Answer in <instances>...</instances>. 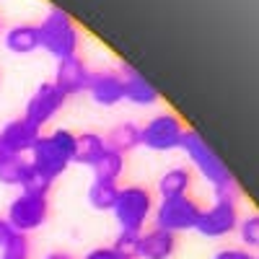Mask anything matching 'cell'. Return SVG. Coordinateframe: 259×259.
<instances>
[{
  "mask_svg": "<svg viewBox=\"0 0 259 259\" xmlns=\"http://www.w3.org/2000/svg\"><path fill=\"white\" fill-rule=\"evenodd\" d=\"M179 148L187 153L192 166L202 174V179L212 184L215 197H231V200L239 197V184H236L233 174L228 171V166L218 158V153L207 145V140L200 133H194V130H184V138H182Z\"/></svg>",
  "mask_w": 259,
  "mask_h": 259,
  "instance_id": "cell-1",
  "label": "cell"
},
{
  "mask_svg": "<svg viewBox=\"0 0 259 259\" xmlns=\"http://www.w3.org/2000/svg\"><path fill=\"white\" fill-rule=\"evenodd\" d=\"M75 143H78V135L70 133V130H55L50 135H41L36 140V145L31 148V168L39 171L41 177H47L50 182H55L65 168H68L75 158Z\"/></svg>",
  "mask_w": 259,
  "mask_h": 259,
  "instance_id": "cell-2",
  "label": "cell"
},
{
  "mask_svg": "<svg viewBox=\"0 0 259 259\" xmlns=\"http://www.w3.org/2000/svg\"><path fill=\"white\" fill-rule=\"evenodd\" d=\"M39 45L41 50H47L55 60H68L75 57L80 36H78V26L73 24V18L68 11H62L57 6H52L45 16V21L39 24Z\"/></svg>",
  "mask_w": 259,
  "mask_h": 259,
  "instance_id": "cell-3",
  "label": "cell"
},
{
  "mask_svg": "<svg viewBox=\"0 0 259 259\" xmlns=\"http://www.w3.org/2000/svg\"><path fill=\"white\" fill-rule=\"evenodd\" d=\"M112 212L119 223V231L143 233L145 221L150 218V212H153V197H150V192L145 187H138V184L124 187L117 194V202H114Z\"/></svg>",
  "mask_w": 259,
  "mask_h": 259,
  "instance_id": "cell-4",
  "label": "cell"
},
{
  "mask_svg": "<svg viewBox=\"0 0 259 259\" xmlns=\"http://www.w3.org/2000/svg\"><path fill=\"white\" fill-rule=\"evenodd\" d=\"M153 212H156V228H163L168 233H179V231H194L197 228L202 207L194 202L189 194H182V197L161 200Z\"/></svg>",
  "mask_w": 259,
  "mask_h": 259,
  "instance_id": "cell-5",
  "label": "cell"
},
{
  "mask_svg": "<svg viewBox=\"0 0 259 259\" xmlns=\"http://www.w3.org/2000/svg\"><path fill=\"white\" fill-rule=\"evenodd\" d=\"M184 138V124L177 114L171 112H161L156 117H150L145 127H140V145L166 153V150H174L182 145Z\"/></svg>",
  "mask_w": 259,
  "mask_h": 259,
  "instance_id": "cell-6",
  "label": "cell"
},
{
  "mask_svg": "<svg viewBox=\"0 0 259 259\" xmlns=\"http://www.w3.org/2000/svg\"><path fill=\"white\" fill-rule=\"evenodd\" d=\"M47 215H50V202H47V197H36V194L21 192L18 197L8 205L6 221L13 226V231L29 233V231H36V228L45 226V223H47Z\"/></svg>",
  "mask_w": 259,
  "mask_h": 259,
  "instance_id": "cell-7",
  "label": "cell"
},
{
  "mask_svg": "<svg viewBox=\"0 0 259 259\" xmlns=\"http://www.w3.org/2000/svg\"><path fill=\"white\" fill-rule=\"evenodd\" d=\"M239 228V207H236V200L231 197H215V202L200 212L197 228L202 236L207 239H221V236H228Z\"/></svg>",
  "mask_w": 259,
  "mask_h": 259,
  "instance_id": "cell-8",
  "label": "cell"
},
{
  "mask_svg": "<svg viewBox=\"0 0 259 259\" xmlns=\"http://www.w3.org/2000/svg\"><path fill=\"white\" fill-rule=\"evenodd\" d=\"M65 101H68V96H65L55 83H41L26 104L24 119H29L31 124H36L41 130L65 106Z\"/></svg>",
  "mask_w": 259,
  "mask_h": 259,
  "instance_id": "cell-9",
  "label": "cell"
},
{
  "mask_svg": "<svg viewBox=\"0 0 259 259\" xmlns=\"http://www.w3.org/2000/svg\"><path fill=\"white\" fill-rule=\"evenodd\" d=\"M39 138H41V130L36 124H31L29 119H24V117L8 122L3 130H0V145L6 148L8 156L31 153V148L36 145Z\"/></svg>",
  "mask_w": 259,
  "mask_h": 259,
  "instance_id": "cell-10",
  "label": "cell"
},
{
  "mask_svg": "<svg viewBox=\"0 0 259 259\" xmlns=\"http://www.w3.org/2000/svg\"><path fill=\"white\" fill-rule=\"evenodd\" d=\"M89 80H91V70L80 57H68V60H57V68H55V85L65 94V96H73V94H83L89 89Z\"/></svg>",
  "mask_w": 259,
  "mask_h": 259,
  "instance_id": "cell-11",
  "label": "cell"
},
{
  "mask_svg": "<svg viewBox=\"0 0 259 259\" xmlns=\"http://www.w3.org/2000/svg\"><path fill=\"white\" fill-rule=\"evenodd\" d=\"M91 99L99 106H114L119 101H124V85H122V75L114 70H96L91 73L89 89Z\"/></svg>",
  "mask_w": 259,
  "mask_h": 259,
  "instance_id": "cell-12",
  "label": "cell"
},
{
  "mask_svg": "<svg viewBox=\"0 0 259 259\" xmlns=\"http://www.w3.org/2000/svg\"><path fill=\"white\" fill-rule=\"evenodd\" d=\"M119 75H122V85H124V99L133 101L138 106H153L161 96L156 91V85L150 83L145 75H140L135 68L130 65H119Z\"/></svg>",
  "mask_w": 259,
  "mask_h": 259,
  "instance_id": "cell-13",
  "label": "cell"
},
{
  "mask_svg": "<svg viewBox=\"0 0 259 259\" xmlns=\"http://www.w3.org/2000/svg\"><path fill=\"white\" fill-rule=\"evenodd\" d=\"M177 251V233L150 228L140 233V259H171Z\"/></svg>",
  "mask_w": 259,
  "mask_h": 259,
  "instance_id": "cell-14",
  "label": "cell"
},
{
  "mask_svg": "<svg viewBox=\"0 0 259 259\" xmlns=\"http://www.w3.org/2000/svg\"><path fill=\"white\" fill-rule=\"evenodd\" d=\"M6 47L13 55H31L36 52L39 45V26L34 24H16L6 31Z\"/></svg>",
  "mask_w": 259,
  "mask_h": 259,
  "instance_id": "cell-15",
  "label": "cell"
},
{
  "mask_svg": "<svg viewBox=\"0 0 259 259\" xmlns=\"http://www.w3.org/2000/svg\"><path fill=\"white\" fill-rule=\"evenodd\" d=\"M104 143L109 150H117V153L124 156V153H130V150H135L140 145V127L135 122H119L106 133Z\"/></svg>",
  "mask_w": 259,
  "mask_h": 259,
  "instance_id": "cell-16",
  "label": "cell"
},
{
  "mask_svg": "<svg viewBox=\"0 0 259 259\" xmlns=\"http://www.w3.org/2000/svg\"><path fill=\"white\" fill-rule=\"evenodd\" d=\"M192 187V174L187 168L182 166H174V168H168L161 174L158 179V194H161V200H168V197H182V194H187Z\"/></svg>",
  "mask_w": 259,
  "mask_h": 259,
  "instance_id": "cell-17",
  "label": "cell"
},
{
  "mask_svg": "<svg viewBox=\"0 0 259 259\" xmlns=\"http://www.w3.org/2000/svg\"><path fill=\"white\" fill-rule=\"evenodd\" d=\"M104 150H106L104 135H99V133H80L78 143H75V158H73V163L94 166L101 158Z\"/></svg>",
  "mask_w": 259,
  "mask_h": 259,
  "instance_id": "cell-18",
  "label": "cell"
},
{
  "mask_svg": "<svg viewBox=\"0 0 259 259\" xmlns=\"http://www.w3.org/2000/svg\"><path fill=\"white\" fill-rule=\"evenodd\" d=\"M91 168H94V177H96V179H101V182H114V184H117V179L122 177V171H124V156L117 153V150L106 148L104 153H101V158H99Z\"/></svg>",
  "mask_w": 259,
  "mask_h": 259,
  "instance_id": "cell-19",
  "label": "cell"
},
{
  "mask_svg": "<svg viewBox=\"0 0 259 259\" xmlns=\"http://www.w3.org/2000/svg\"><path fill=\"white\" fill-rule=\"evenodd\" d=\"M31 163L24 156H6L0 161V184H8V187H21L29 174Z\"/></svg>",
  "mask_w": 259,
  "mask_h": 259,
  "instance_id": "cell-20",
  "label": "cell"
},
{
  "mask_svg": "<svg viewBox=\"0 0 259 259\" xmlns=\"http://www.w3.org/2000/svg\"><path fill=\"white\" fill-rule=\"evenodd\" d=\"M117 194H119V187L114 182L94 179V184L89 187V202L96 210H112L114 202H117Z\"/></svg>",
  "mask_w": 259,
  "mask_h": 259,
  "instance_id": "cell-21",
  "label": "cell"
},
{
  "mask_svg": "<svg viewBox=\"0 0 259 259\" xmlns=\"http://www.w3.org/2000/svg\"><path fill=\"white\" fill-rule=\"evenodd\" d=\"M112 249L122 259H140V233L138 231H119Z\"/></svg>",
  "mask_w": 259,
  "mask_h": 259,
  "instance_id": "cell-22",
  "label": "cell"
},
{
  "mask_svg": "<svg viewBox=\"0 0 259 259\" xmlns=\"http://www.w3.org/2000/svg\"><path fill=\"white\" fill-rule=\"evenodd\" d=\"M241 233V241L249 246V249H259V215H246V218H239V228Z\"/></svg>",
  "mask_w": 259,
  "mask_h": 259,
  "instance_id": "cell-23",
  "label": "cell"
},
{
  "mask_svg": "<svg viewBox=\"0 0 259 259\" xmlns=\"http://www.w3.org/2000/svg\"><path fill=\"white\" fill-rule=\"evenodd\" d=\"M52 189V182L47 177H41L39 171L29 168V174L24 179V184H21V192H26V194H36V197H47Z\"/></svg>",
  "mask_w": 259,
  "mask_h": 259,
  "instance_id": "cell-24",
  "label": "cell"
},
{
  "mask_svg": "<svg viewBox=\"0 0 259 259\" xmlns=\"http://www.w3.org/2000/svg\"><path fill=\"white\" fill-rule=\"evenodd\" d=\"M3 254H11V256H18V259H29V239H26V233H16L13 239L6 244Z\"/></svg>",
  "mask_w": 259,
  "mask_h": 259,
  "instance_id": "cell-25",
  "label": "cell"
},
{
  "mask_svg": "<svg viewBox=\"0 0 259 259\" xmlns=\"http://www.w3.org/2000/svg\"><path fill=\"white\" fill-rule=\"evenodd\" d=\"M212 259H254V254H249L246 249H221Z\"/></svg>",
  "mask_w": 259,
  "mask_h": 259,
  "instance_id": "cell-26",
  "label": "cell"
},
{
  "mask_svg": "<svg viewBox=\"0 0 259 259\" xmlns=\"http://www.w3.org/2000/svg\"><path fill=\"white\" fill-rule=\"evenodd\" d=\"M83 259H122V256H119L112 246H109V249H106V246H99V249H91Z\"/></svg>",
  "mask_w": 259,
  "mask_h": 259,
  "instance_id": "cell-27",
  "label": "cell"
},
{
  "mask_svg": "<svg viewBox=\"0 0 259 259\" xmlns=\"http://www.w3.org/2000/svg\"><path fill=\"white\" fill-rule=\"evenodd\" d=\"M18 231H13V226L6 221V218H0V249H6V244L13 239Z\"/></svg>",
  "mask_w": 259,
  "mask_h": 259,
  "instance_id": "cell-28",
  "label": "cell"
},
{
  "mask_svg": "<svg viewBox=\"0 0 259 259\" xmlns=\"http://www.w3.org/2000/svg\"><path fill=\"white\" fill-rule=\"evenodd\" d=\"M45 259H73L70 254H65V251H50Z\"/></svg>",
  "mask_w": 259,
  "mask_h": 259,
  "instance_id": "cell-29",
  "label": "cell"
},
{
  "mask_svg": "<svg viewBox=\"0 0 259 259\" xmlns=\"http://www.w3.org/2000/svg\"><path fill=\"white\" fill-rule=\"evenodd\" d=\"M6 156H8V153H6V148H3V145H0V161H3Z\"/></svg>",
  "mask_w": 259,
  "mask_h": 259,
  "instance_id": "cell-30",
  "label": "cell"
},
{
  "mask_svg": "<svg viewBox=\"0 0 259 259\" xmlns=\"http://www.w3.org/2000/svg\"><path fill=\"white\" fill-rule=\"evenodd\" d=\"M0 259H18V256H11V254H0Z\"/></svg>",
  "mask_w": 259,
  "mask_h": 259,
  "instance_id": "cell-31",
  "label": "cell"
},
{
  "mask_svg": "<svg viewBox=\"0 0 259 259\" xmlns=\"http://www.w3.org/2000/svg\"><path fill=\"white\" fill-rule=\"evenodd\" d=\"M254 259H259V256H254Z\"/></svg>",
  "mask_w": 259,
  "mask_h": 259,
  "instance_id": "cell-32",
  "label": "cell"
}]
</instances>
